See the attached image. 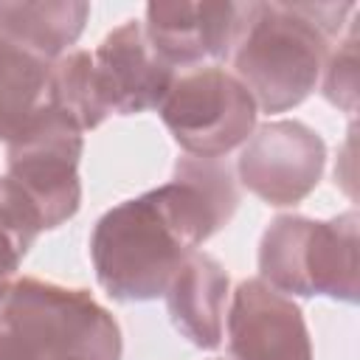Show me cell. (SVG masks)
Returning a JSON list of instances; mask_svg holds the SVG:
<instances>
[{
  "label": "cell",
  "instance_id": "6da1fadb",
  "mask_svg": "<svg viewBox=\"0 0 360 360\" xmlns=\"http://www.w3.org/2000/svg\"><path fill=\"white\" fill-rule=\"evenodd\" d=\"M239 205L231 166L219 158H177L169 183L104 211L90 233L96 281L112 301L160 298L180 264Z\"/></svg>",
  "mask_w": 360,
  "mask_h": 360
},
{
  "label": "cell",
  "instance_id": "7a4b0ae2",
  "mask_svg": "<svg viewBox=\"0 0 360 360\" xmlns=\"http://www.w3.org/2000/svg\"><path fill=\"white\" fill-rule=\"evenodd\" d=\"M354 11V3H248L231 62L262 112L292 110L315 90L329 42Z\"/></svg>",
  "mask_w": 360,
  "mask_h": 360
},
{
  "label": "cell",
  "instance_id": "3957f363",
  "mask_svg": "<svg viewBox=\"0 0 360 360\" xmlns=\"http://www.w3.org/2000/svg\"><path fill=\"white\" fill-rule=\"evenodd\" d=\"M0 360H121V329L82 287L11 278L0 287Z\"/></svg>",
  "mask_w": 360,
  "mask_h": 360
},
{
  "label": "cell",
  "instance_id": "277c9868",
  "mask_svg": "<svg viewBox=\"0 0 360 360\" xmlns=\"http://www.w3.org/2000/svg\"><path fill=\"white\" fill-rule=\"evenodd\" d=\"M360 219L343 211L332 219L298 214L276 217L262 233L259 278L281 295H329L357 304L360 295Z\"/></svg>",
  "mask_w": 360,
  "mask_h": 360
},
{
  "label": "cell",
  "instance_id": "5b68a950",
  "mask_svg": "<svg viewBox=\"0 0 360 360\" xmlns=\"http://www.w3.org/2000/svg\"><path fill=\"white\" fill-rule=\"evenodd\" d=\"M158 112L186 155L222 158L253 135L259 107L231 70L208 65L174 76Z\"/></svg>",
  "mask_w": 360,
  "mask_h": 360
},
{
  "label": "cell",
  "instance_id": "8992f818",
  "mask_svg": "<svg viewBox=\"0 0 360 360\" xmlns=\"http://www.w3.org/2000/svg\"><path fill=\"white\" fill-rule=\"evenodd\" d=\"M82 129L53 104L37 112L8 141L6 177L31 200L42 231L65 225L82 205Z\"/></svg>",
  "mask_w": 360,
  "mask_h": 360
},
{
  "label": "cell",
  "instance_id": "52a82bcc",
  "mask_svg": "<svg viewBox=\"0 0 360 360\" xmlns=\"http://www.w3.org/2000/svg\"><path fill=\"white\" fill-rule=\"evenodd\" d=\"M323 138L304 121L281 118L259 127L242 146L236 172L248 191L267 205H298L321 180Z\"/></svg>",
  "mask_w": 360,
  "mask_h": 360
},
{
  "label": "cell",
  "instance_id": "ba28073f",
  "mask_svg": "<svg viewBox=\"0 0 360 360\" xmlns=\"http://www.w3.org/2000/svg\"><path fill=\"white\" fill-rule=\"evenodd\" d=\"M90 73L107 118L158 110L177 76L174 68L152 51L143 22L138 20L112 28L96 51H90Z\"/></svg>",
  "mask_w": 360,
  "mask_h": 360
},
{
  "label": "cell",
  "instance_id": "9c48e42d",
  "mask_svg": "<svg viewBox=\"0 0 360 360\" xmlns=\"http://www.w3.org/2000/svg\"><path fill=\"white\" fill-rule=\"evenodd\" d=\"M231 360H312V340L301 307L264 284L245 278L228 304Z\"/></svg>",
  "mask_w": 360,
  "mask_h": 360
},
{
  "label": "cell",
  "instance_id": "30bf717a",
  "mask_svg": "<svg viewBox=\"0 0 360 360\" xmlns=\"http://www.w3.org/2000/svg\"><path fill=\"white\" fill-rule=\"evenodd\" d=\"M248 3H149L143 34L169 68L228 59L245 25Z\"/></svg>",
  "mask_w": 360,
  "mask_h": 360
},
{
  "label": "cell",
  "instance_id": "8fae6325",
  "mask_svg": "<svg viewBox=\"0 0 360 360\" xmlns=\"http://www.w3.org/2000/svg\"><path fill=\"white\" fill-rule=\"evenodd\" d=\"M228 287H231V278L225 267L214 256L200 250H194L169 281L163 298H166L172 323L197 349L211 352L222 343Z\"/></svg>",
  "mask_w": 360,
  "mask_h": 360
},
{
  "label": "cell",
  "instance_id": "7c38bea8",
  "mask_svg": "<svg viewBox=\"0 0 360 360\" xmlns=\"http://www.w3.org/2000/svg\"><path fill=\"white\" fill-rule=\"evenodd\" d=\"M90 17V3L42 0V3H0V37L56 62L79 39Z\"/></svg>",
  "mask_w": 360,
  "mask_h": 360
},
{
  "label": "cell",
  "instance_id": "4fadbf2b",
  "mask_svg": "<svg viewBox=\"0 0 360 360\" xmlns=\"http://www.w3.org/2000/svg\"><path fill=\"white\" fill-rule=\"evenodd\" d=\"M53 62L0 37V141H11L51 104Z\"/></svg>",
  "mask_w": 360,
  "mask_h": 360
},
{
  "label": "cell",
  "instance_id": "5bb4252c",
  "mask_svg": "<svg viewBox=\"0 0 360 360\" xmlns=\"http://www.w3.org/2000/svg\"><path fill=\"white\" fill-rule=\"evenodd\" d=\"M51 104L65 112L82 132L96 129L107 121V112L101 110L93 87L90 51H68L62 59L53 62Z\"/></svg>",
  "mask_w": 360,
  "mask_h": 360
},
{
  "label": "cell",
  "instance_id": "9a60e30c",
  "mask_svg": "<svg viewBox=\"0 0 360 360\" xmlns=\"http://www.w3.org/2000/svg\"><path fill=\"white\" fill-rule=\"evenodd\" d=\"M42 233V222L31 200L3 174L0 177V287L14 278L22 259Z\"/></svg>",
  "mask_w": 360,
  "mask_h": 360
},
{
  "label": "cell",
  "instance_id": "2e32d148",
  "mask_svg": "<svg viewBox=\"0 0 360 360\" xmlns=\"http://www.w3.org/2000/svg\"><path fill=\"white\" fill-rule=\"evenodd\" d=\"M323 98L343 110L346 115L357 112V22H349L346 39L329 53L323 65Z\"/></svg>",
  "mask_w": 360,
  "mask_h": 360
}]
</instances>
